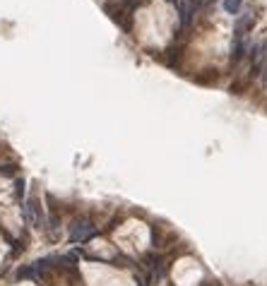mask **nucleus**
Returning <instances> with one entry per match:
<instances>
[{
	"instance_id": "f257e3e1",
	"label": "nucleus",
	"mask_w": 267,
	"mask_h": 286,
	"mask_svg": "<svg viewBox=\"0 0 267 286\" xmlns=\"http://www.w3.org/2000/svg\"><path fill=\"white\" fill-rule=\"evenodd\" d=\"M94 236H96V229H94V224L89 221L87 216H75L70 221V226H68V243H72V245L85 243V241L94 238Z\"/></svg>"
},
{
	"instance_id": "f03ea898",
	"label": "nucleus",
	"mask_w": 267,
	"mask_h": 286,
	"mask_svg": "<svg viewBox=\"0 0 267 286\" xmlns=\"http://www.w3.org/2000/svg\"><path fill=\"white\" fill-rule=\"evenodd\" d=\"M24 219H27L29 226L44 229V207H41V200L36 195L24 197Z\"/></svg>"
},
{
	"instance_id": "7ed1b4c3",
	"label": "nucleus",
	"mask_w": 267,
	"mask_h": 286,
	"mask_svg": "<svg viewBox=\"0 0 267 286\" xmlns=\"http://www.w3.org/2000/svg\"><path fill=\"white\" fill-rule=\"evenodd\" d=\"M202 7V0H178V12H180V27H188L195 19L197 10Z\"/></svg>"
},
{
	"instance_id": "20e7f679",
	"label": "nucleus",
	"mask_w": 267,
	"mask_h": 286,
	"mask_svg": "<svg viewBox=\"0 0 267 286\" xmlns=\"http://www.w3.org/2000/svg\"><path fill=\"white\" fill-rule=\"evenodd\" d=\"M15 279H17V282H41V279H44V272H39V267H36L34 262H32V265H19Z\"/></svg>"
},
{
	"instance_id": "39448f33",
	"label": "nucleus",
	"mask_w": 267,
	"mask_h": 286,
	"mask_svg": "<svg viewBox=\"0 0 267 286\" xmlns=\"http://www.w3.org/2000/svg\"><path fill=\"white\" fill-rule=\"evenodd\" d=\"M246 51H248L246 41H243V39H236V41H233V48H231V63H233V65H236L238 60H243Z\"/></svg>"
},
{
	"instance_id": "423d86ee",
	"label": "nucleus",
	"mask_w": 267,
	"mask_h": 286,
	"mask_svg": "<svg viewBox=\"0 0 267 286\" xmlns=\"http://www.w3.org/2000/svg\"><path fill=\"white\" fill-rule=\"evenodd\" d=\"M253 15H246V17H241L238 22H236V39H243V34L248 32L250 27H253Z\"/></svg>"
},
{
	"instance_id": "0eeeda50",
	"label": "nucleus",
	"mask_w": 267,
	"mask_h": 286,
	"mask_svg": "<svg viewBox=\"0 0 267 286\" xmlns=\"http://www.w3.org/2000/svg\"><path fill=\"white\" fill-rule=\"evenodd\" d=\"M243 7V0H222V10L226 15H238Z\"/></svg>"
},
{
	"instance_id": "6e6552de",
	"label": "nucleus",
	"mask_w": 267,
	"mask_h": 286,
	"mask_svg": "<svg viewBox=\"0 0 267 286\" xmlns=\"http://www.w3.org/2000/svg\"><path fill=\"white\" fill-rule=\"evenodd\" d=\"M178 58H180V48H169V51H166V65H169V68H176Z\"/></svg>"
},
{
	"instance_id": "1a4fd4ad",
	"label": "nucleus",
	"mask_w": 267,
	"mask_h": 286,
	"mask_svg": "<svg viewBox=\"0 0 267 286\" xmlns=\"http://www.w3.org/2000/svg\"><path fill=\"white\" fill-rule=\"evenodd\" d=\"M24 193H27V180L15 178V195H17L19 200H24Z\"/></svg>"
},
{
	"instance_id": "9d476101",
	"label": "nucleus",
	"mask_w": 267,
	"mask_h": 286,
	"mask_svg": "<svg viewBox=\"0 0 267 286\" xmlns=\"http://www.w3.org/2000/svg\"><path fill=\"white\" fill-rule=\"evenodd\" d=\"M58 229H60V216H58V214L53 212V214L48 216V231H51V233L55 236V231H58Z\"/></svg>"
},
{
	"instance_id": "9b49d317",
	"label": "nucleus",
	"mask_w": 267,
	"mask_h": 286,
	"mask_svg": "<svg viewBox=\"0 0 267 286\" xmlns=\"http://www.w3.org/2000/svg\"><path fill=\"white\" fill-rule=\"evenodd\" d=\"M0 173L7 176V178H12L15 176V166H0Z\"/></svg>"
},
{
	"instance_id": "f8f14e48",
	"label": "nucleus",
	"mask_w": 267,
	"mask_h": 286,
	"mask_svg": "<svg viewBox=\"0 0 267 286\" xmlns=\"http://www.w3.org/2000/svg\"><path fill=\"white\" fill-rule=\"evenodd\" d=\"M128 2H130V0H118V5H123V7L128 5Z\"/></svg>"
},
{
	"instance_id": "ddd939ff",
	"label": "nucleus",
	"mask_w": 267,
	"mask_h": 286,
	"mask_svg": "<svg viewBox=\"0 0 267 286\" xmlns=\"http://www.w3.org/2000/svg\"><path fill=\"white\" fill-rule=\"evenodd\" d=\"M169 2H178V0H169Z\"/></svg>"
}]
</instances>
